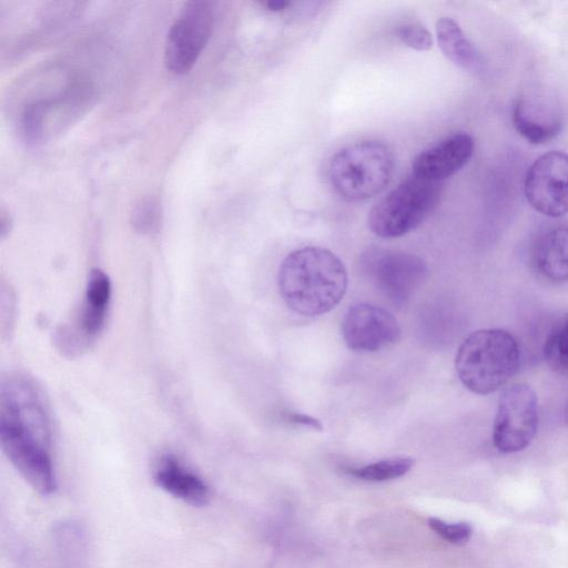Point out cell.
Instances as JSON below:
<instances>
[{
  "label": "cell",
  "mask_w": 568,
  "mask_h": 568,
  "mask_svg": "<svg viewBox=\"0 0 568 568\" xmlns=\"http://www.w3.org/2000/svg\"><path fill=\"white\" fill-rule=\"evenodd\" d=\"M0 443L21 477L42 496L57 488L52 424L44 394L34 379L10 374L0 386Z\"/></svg>",
  "instance_id": "1"
},
{
  "label": "cell",
  "mask_w": 568,
  "mask_h": 568,
  "mask_svg": "<svg viewBox=\"0 0 568 568\" xmlns=\"http://www.w3.org/2000/svg\"><path fill=\"white\" fill-rule=\"evenodd\" d=\"M277 284L285 304L295 313L317 316L333 310L347 290L341 258L320 246L291 252L278 268Z\"/></svg>",
  "instance_id": "2"
},
{
  "label": "cell",
  "mask_w": 568,
  "mask_h": 568,
  "mask_svg": "<svg viewBox=\"0 0 568 568\" xmlns=\"http://www.w3.org/2000/svg\"><path fill=\"white\" fill-rule=\"evenodd\" d=\"M519 363L516 338L500 328L473 332L460 344L455 357L460 382L478 395L498 390L516 373Z\"/></svg>",
  "instance_id": "3"
},
{
  "label": "cell",
  "mask_w": 568,
  "mask_h": 568,
  "mask_svg": "<svg viewBox=\"0 0 568 568\" xmlns=\"http://www.w3.org/2000/svg\"><path fill=\"white\" fill-rule=\"evenodd\" d=\"M395 158L388 145L363 140L337 151L328 165L334 192L351 202L365 201L383 192L392 181Z\"/></svg>",
  "instance_id": "4"
},
{
  "label": "cell",
  "mask_w": 568,
  "mask_h": 568,
  "mask_svg": "<svg viewBox=\"0 0 568 568\" xmlns=\"http://www.w3.org/2000/svg\"><path fill=\"white\" fill-rule=\"evenodd\" d=\"M440 183L410 175L381 199L369 211L368 226L383 239L403 236L415 230L436 206Z\"/></svg>",
  "instance_id": "5"
},
{
  "label": "cell",
  "mask_w": 568,
  "mask_h": 568,
  "mask_svg": "<svg viewBox=\"0 0 568 568\" xmlns=\"http://www.w3.org/2000/svg\"><path fill=\"white\" fill-rule=\"evenodd\" d=\"M110 300L109 276L99 268L92 270L77 318L53 333V343L63 355L74 357L90 348L104 327Z\"/></svg>",
  "instance_id": "6"
},
{
  "label": "cell",
  "mask_w": 568,
  "mask_h": 568,
  "mask_svg": "<svg viewBox=\"0 0 568 568\" xmlns=\"http://www.w3.org/2000/svg\"><path fill=\"white\" fill-rule=\"evenodd\" d=\"M362 265L377 290L393 304H405L427 275L426 263L417 255L394 250H369Z\"/></svg>",
  "instance_id": "7"
},
{
  "label": "cell",
  "mask_w": 568,
  "mask_h": 568,
  "mask_svg": "<svg viewBox=\"0 0 568 568\" xmlns=\"http://www.w3.org/2000/svg\"><path fill=\"white\" fill-rule=\"evenodd\" d=\"M538 427V400L526 384L506 388L499 398L494 420L493 442L503 453L525 449L536 435Z\"/></svg>",
  "instance_id": "8"
},
{
  "label": "cell",
  "mask_w": 568,
  "mask_h": 568,
  "mask_svg": "<svg viewBox=\"0 0 568 568\" xmlns=\"http://www.w3.org/2000/svg\"><path fill=\"white\" fill-rule=\"evenodd\" d=\"M213 24L212 9L206 1L184 3L171 26L164 47V63L175 74L189 72L204 49Z\"/></svg>",
  "instance_id": "9"
},
{
  "label": "cell",
  "mask_w": 568,
  "mask_h": 568,
  "mask_svg": "<svg viewBox=\"0 0 568 568\" xmlns=\"http://www.w3.org/2000/svg\"><path fill=\"white\" fill-rule=\"evenodd\" d=\"M525 196L537 212L549 217L568 213V154L551 151L540 155L528 169Z\"/></svg>",
  "instance_id": "10"
},
{
  "label": "cell",
  "mask_w": 568,
  "mask_h": 568,
  "mask_svg": "<svg viewBox=\"0 0 568 568\" xmlns=\"http://www.w3.org/2000/svg\"><path fill=\"white\" fill-rule=\"evenodd\" d=\"M341 328L347 347L356 352H377L394 345L400 337L394 315L368 303L348 307Z\"/></svg>",
  "instance_id": "11"
},
{
  "label": "cell",
  "mask_w": 568,
  "mask_h": 568,
  "mask_svg": "<svg viewBox=\"0 0 568 568\" xmlns=\"http://www.w3.org/2000/svg\"><path fill=\"white\" fill-rule=\"evenodd\" d=\"M474 150V139L469 134L465 132L452 134L420 152L413 162L412 174L442 183L468 163Z\"/></svg>",
  "instance_id": "12"
},
{
  "label": "cell",
  "mask_w": 568,
  "mask_h": 568,
  "mask_svg": "<svg viewBox=\"0 0 568 568\" xmlns=\"http://www.w3.org/2000/svg\"><path fill=\"white\" fill-rule=\"evenodd\" d=\"M153 480L162 490L191 506L203 507L211 500L206 483L172 454L158 459Z\"/></svg>",
  "instance_id": "13"
},
{
  "label": "cell",
  "mask_w": 568,
  "mask_h": 568,
  "mask_svg": "<svg viewBox=\"0 0 568 568\" xmlns=\"http://www.w3.org/2000/svg\"><path fill=\"white\" fill-rule=\"evenodd\" d=\"M532 262L537 272L552 283L568 282V227H555L537 241Z\"/></svg>",
  "instance_id": "14"
},
{
  "label": "cell",
  "mask_w": 568,
  "mask_h": 568,
  "mask_svg": "<svg viewBox=\"0 0 568 568\" xmlns=\"http://www.w3.org/2000/svg\"><path fill=\"white\" fill-rule=\"evenodd\" d=\"M513 122L518 133L532 144L551 141L562 125L559 115H551L548 110L525 99L514 105Z\"/></svg>",
  "instance_id": "15"
},
{
  "label": "cell",
  "mask_w": 568,
  "mask_h": 568,
  "mask_svg": "<svg viewBox=\"0 0 568 568\" xmlns=\"http://www.w3.org/2000/svg\"><path fill=\"white\" fill-rule=\"evenodd\" d=\"M436 36L442 52L455 65L469 72L480 69L478 51L454 19H439L436 23Z\"/></svg>",
  "instance_id": "16"
},
{
  "label": "cell",
  "mask_w": 568,
  "mask_h": 568,
  "mask_svg": "<svg viewBox=\"0 0 568 568\" xmlns=\"http://www.w3.org/2000/svg\"><path fill=\"white\" fill-rule=\"evenodd\" d=\"M414 464L415 460L410 457H392L361 467H348L346 473L365 481H386L404 476Z\"/></svg>",
  "instance_id": "17"
},
{
  "label": "cell",
  "mask_w": 568,
  "mask_h": 568,
  "mask_svg": "<svg viewBox=\"0 0 568 568\" xmlns=\"http://www.w3.org/2000/svg\"><path fill=\"white\" fill-rule=\"evenodd\" d=\"M544 354L554 369L568 374V314L550 329L545 342Z\"/></svg>",
  "instance_id": "18"
},
{
  "label": "cell",
  "mask_w": 568,
  "mask_h": 568,
  "mask_svg": "<svg viewBox=\"0 0 568 568\" xmlns=\"http://www.w3.org/2000/svg\"><path fill=\"white\" fill-rule=\"evenodd\" d=\"M160 221L161 209L158 201L152 197L142 200L133 210L132 225L141 234L158 231Z\"/></svg>",
  "instance_id": "19"
},
{
  "label": "cell",
  "mask_w": 568,
  "mask_h": 568,
  "mask_svg": "<svg viewBox=\"0 0 568 568\" xmlns=\"http://www.w3.org/2000/svg\"><path fill=\"white\" fill-rule=\"evenodd\" d=\"M428 527L444 540L454 544H466L473 532V529L467 523H446L436 517L427 519Z\"/></svg>",
  "instance_id": "20"
},
{
  "label": "cell",
  "mask_w": 568,
  "mask_h": 568,
  "mask_svg": "<svg viewBox=\"0 0 568 568\" xmlns=\"http://www.w3.org/2000/svg\"><path fill=\"white\" fill-rule=\"evenodd\" d=\"M397 38L417 51H427L433 45L430 32L419 23H405L397 28Z\"/></svg>",
  "instance_id": "21"
},
{
  "label": "cell",
  "mask_w": 568,
  "mask_h": 568,
  "mask_svg": "<svg viewBox=\"0 0 568 568\" xmlns=\"http://www.w3.org/2000/svg\"><path fill=\"white\" fill-rule=\"evenodd\" d=\"M281 418L287 424L303 426L315 430L323 429V425L318 419L303 413L285 410L282 413Z\"/></svg>",
  "instance_id": "22"
},
{
  "label": "cell",
  "mask_w": 568,
  "mask_h": 568,
  "mask_svg": "<svg viewBox=\"0 0 568 568\" xmlns=\"http://www.w3.org/2000/svg\"><path fill=\"white\" fill-rule=\"evenodd\" d=\"M263 4L267 10L278 12L285 10L290 2L285 0H267Z\"/></svg>",
  "instance_id": "23"
},
{
  "label": "cell",
  "mask_w": 568,
  "mask_h": 568,
  "mask_svg": "<svg viewBox=\"0 0 568 568\" xmlns=\"http://www.w3.org/2000/svg\"><path fill=\"white\" fill-rule=\"evenodd\" d=\"M564 416H565V422L568 424V402H567L566 407H565Z\"/></svg>",
  "instance_id": "24"
}]
</instances>
